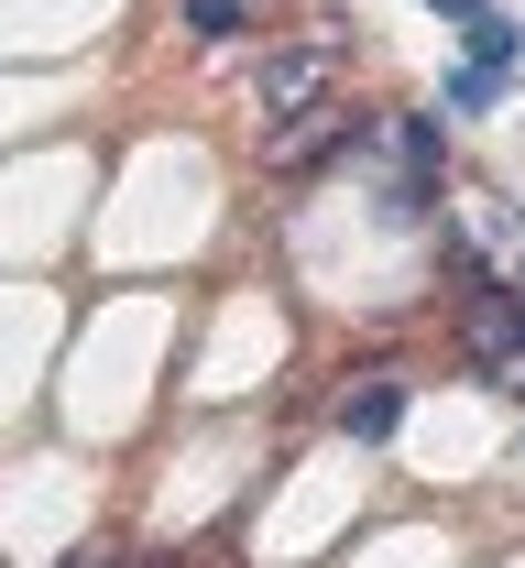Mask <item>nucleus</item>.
Listing matches in <instances>:
<instances>
[{
	"mask_svg": "<svg viewBox=\"0 0 525 568\" xmlns=\"http://www.w3.org/2000/svg\"><path fill=\"white\" fill-rule=\"evenodd\" d=\"M186 33H198V44H230V33H252V0H186Z\"/></svg>",
	"mask_w": 525,
	"mask_h": 568,
	"instance_id": "nucleus-6",
	"label": "nucleus"
},
{
	"mask_svg": "<svg viewBox=\"0 0 525 568\" xmlns=\"http://www.w3.org/2000/svg\"><path fill=\"white\" fill-rule=\"evenodd\" d=\"M132 568H164V558H132Z\"/></svg>",
	"mask_w": 525,
	"mask_h": 568,
	"instance_id": "nucleus-9",
	"label": "nucleus"
},
{
	"mask_svg": "<svg viewBox=\"0 0 525 568\" xmlns=\"http://www.w3.org/2000/svg\"><path fill=\"white\" fill-rule=\"evenodd\" d=\"M394 416H405V394H394V383H362V394L340 405V426H351V437H394Z\"/></svg>",
	"mask_w": 525,
	"mask_h": 568,
	"instance_id": "nucleus-4",
	"label": "nucleus"
},
{
	"mask_svg": "<svg viewBox=\"0 0 525 568\" xmlns=\"http://www.w3.org/2000/svg\"><path fill=\"white\" fill-rule=\"evenodd\" d=\"M340 142H362V110L329 88V99H306V110H285V121L263 132V164H274V175H306V164H329Z\"/></svg>",
	"mask_w": 525,
	"mask_h": 568,
	"instance_id": "nucleus-1",
	"label": "nucleus"
},
{
	"mask_svg": "<svg viewBox=\"0 0 525 568\" xmlns=\"http://www.w3.org/2000/svg\"><path fill=\"white\" fill-rule=\"evenodd\" d=\"M438 11H450V22H482V11H493V0H438Z\"/></svg>",
	"mask_w": 525,
	"mask_h": 568,
	"instance_id": "nucleus-7",
	"label": "nucleus"
},
{
	"mask_svg": "<svg viewBox=\"0 0 525 568\" xmlns=\"http://www.w3.org/2000/svg\"><path fill=\"white\" fill-rule=\"evenodd\" d=\"M504 295H515V306H525V252H515V284H504Z\"/></svg>",
	"mask_w": 525,
	"mask_h": 568,
	"instance_id": "nucleus-8",
	"label": "nucleus"
},
{
	"mask_svg": "<svg viewBox=\"0 0 525 568\" xmlns=\"http://www.w3.org/2000/svg\"><path fill=\"white\" fill-rule=\"evenodd\" d=\"M515 55H525V33H515V22H493V11H482V22H471V67H482V77H504Z\"/></svg>",
	"mask_w": 525,
	"mask_h": 568,
	"instance_id": "nucleus-5",
	"label": "nucleus"
},
{
	"mask_svg": "<svg viewBox=\"0 0 525 568\" xmlns=\"http://www.w3.org/2000/svg\"><path fill=\"white\" fill-rule=\"evenodd\" d=\"M460 339H471V361H525V306L515 295H471V317H460Z\"/></svg>",
	"mask_w": 525,
	"mask_h": 568,
	"instance_id": "nucleus-3",
	"label": "nucleus"
},
{
	"mask_svg": "<svg viewBox=\"0 0 525 568\" xmlns=\"http://www.w3.org/2000/svg\"><path fill=\"white\" fill-rule=\"evenodd\" d=\"M329 88H340V55H329V44H285V55H263V67H252V110H263V121H285V110L329 99Z\"/></svg>",
	"mask_w": 525,
	"mask_h": 568,
	"instance_id": "nucleus-2",
	"label": "nucleus"
}]
</instances>
